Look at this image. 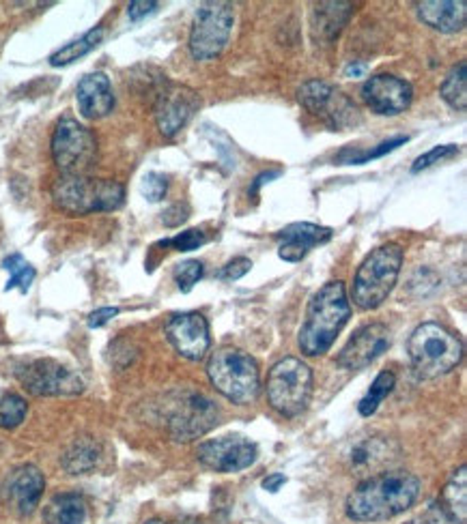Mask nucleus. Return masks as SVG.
<instances>
[{
    "label": "nucleus",
    "mask_w": 467,
    "mask_h": 524,
    "mask_svg": "<svg viewBox=\"0 0 467 524\" xmlns=\"http://www.w3.org/2000/svg\"><path fill=\"white\" fill-rule=\"evenodd\" d=\"M367 65L364 63H349L347 65V69H344V75H347V78H362L364 74H367Z\"/></svg>",
    "instance_id": "43"
},
{
    "label": "nucleus",
    "mask_w": 467,
    "mask_h": 524,
    "mask_svg": "<svg viewBox=\"0 0 467 524\" xmlns=\"http://www.w3.org/2000/svg\"><path fill=\"white\" fill-rule=\"evenodd\" d=\"M44 490V473L33 465L20 466L18 471H13L12 480H9V501H12L15 512L22 513V516H28V513L35 512Z\"/></svg>",
    "instance_id": "21"
},
{
    "label": "nucleus",
    "mask_w": 467,
    "mask_h": 524,
    "mask_svg": "<svg viewBox=\"0 0 467 524\" xmlns=\"http://www.w3.org/2000/svg\"><path fill=\"white\" fill-rule=\"evenodd\" d=\"M235 12L228 3H202L190 33V52L196 60H211L222 54L231 39Z\"/></svg>",
    "instance_id": "9"
},
{
    "label": "nucleus",
    "mask_w": 467,
    "mask_h": 524,
    "mask_svg": "<svg viewBox=\"0 0 467 524\" xmlns=\"http://www.w3.org/2000/svg\"><path fill=\"white\" fill-rule=\"evenodd\" d=\"M104 35H106V30L101 27L91 28L89 33L83 35V37L74 39V42L63 45V48L57 50V52L50 56V65H52V67H65V65L75 63V60H80L83 56L93 52V50L101 43Z\"/></svg>",
    "instance_id": "26"
},
{
    "label": "nucleus",
    "mask_w": 467,
    "mask_h": 524,
    "mask_svg": "<svg viewBox=\"0 0 467 524\" xmlns=\"http://www.w3.org/2000/svg\"><path fill=\"white\" fill-rule=\"evenodd\" d=\"M403 267V247L385 243L368 254L353 278L352 299L360 309H377L390 297Z\"/></svg>",
    "instance_id": "4"
},
{
    "label": "nucleus",
    "mask_w": 467,
    "mask_h": 524,
    "mask_svg": "<svg viewBox=\"0 0 467 524\" xmlns=\"http://www.w3.org/2000/svg\"><path fill=\"white\" fill-rule=\"evenodd\" d=\"M187 213L190 211H187L186 205H172V207L166 208L164 213H162V222H164V226L175 228L187 220Z\"/></svg>",
    "instance_id": "39"
},
{
    "label": "nucleus",
    "mask_w": 467,
    "mask_h": 524,
    "mask_svg": "<svg viewBox=\"0 0 467 524\" xmlns=\"http://www.w3.org/2000/svg\"><path fill=\"white\" fill-rule=\"evenodd\" d=\"M408 140H409L408 136H397V138L385 140V142H382V145H377L375 149H370V151L358 153V151L347 149V151L340 153L338 161L340 164H367V161H370V160H377V157H384V155H388V153H392L394 149H399V146L405 145Z\"/></svg>",
    "instance_id": "32"
},
{
    "label": "nucleus",
    "mask_w": 467,
    "mask_h": 524,
    "mask_svg": "<svg viewBox=\"0 0 467 524\" xmlns=\"http://www.w3.org/2000/svg\"><path fill=\"white\" fill-rule=\"evenodd\" d=\"M420 495V480L408 471H384L367 477L347 497V516L355 522H382L408 512Z\"/></svg>",
    "instance_id": "1"
},
{
    "label": "nucleus",
    "mask_w": 467,
    "mask_h": 524,
    "mask_svg": "<svg viewBox=\"0 0 467 524\" xmlns=\"http://www.w3.org/2000/svg\"><path fill=\"white\" fill-rule=\"evenodd\" d=\"M207 374L216 391L235 404H250L261 389L257 361L240 348L216 350L207 365Z\"/></svg>",
    "instance_id": "6"
},
{
    "label": "nucleus",
    "mask_w": 467,
    "mask_h": 524,
    "mask_svg": "<svg viewBox=\"0 0 467 524\" xmlns=\"http://www.w3.org/2000/svg\"><path fill=\"white\" fill-rule=\"evenodd\" d=\"M441 99L450 106V108L465 112L467 108V63L461 60L456 67H453L446 75L444 84H441Z\"/></svg>",
    "instance_id": "27"
},
{
    "label": "nucleus",
    "mask_w": 467,
    "mask_h": 524,
    "mask_svg": "<svg viewBox=\"0 0 467 524\" xmlns=\"http://www.w3.org/2000/svg\"><path fill=\"white\" fill-rule=\"evenodd\" d=\"M140 192L149 202L164 200L166 192H169V179H166L164 175H160V172H146V175L142 176Z\"/></svg>",
    "instance_id": "35"
},
{
    "label": "nucleus",
    "mask_w": 467,
    "mask_h": 524,
    "mask_svg": "<svg viewBox=\"0 0 467 524\" xmlns=\"http://www.w3.org/2000/svg\"><path fill=\"white\" fill-rule=\"evenodd\" d=\"M166 338L181 357L201 361L210 350V325L199 312L172 314L166 323Z\"/></svg>",
    "instance_id": "15"
},
{
    "label": "nucleus",
    "mask_w": 467,
    "mask_h": 524,
    "mask_svg": "<svg viewBox=\"0 0 467 524\" xmlns=\"http://www.w3.org/2000/svg\"><path fill=\"white\" fill-rule=\"evenodd\" d=\"M394 385H397V376H394L392 372L377 374V379H375L373 385H370L368 394L360 400V404H358L360 415L370 417V415L377 413L379 404H382V402L388 398L390 394H392Z\"/></svg>",
    "instance_id": "28"
},
{
    "label": "nucleus",
    "mask_w": 467,
    "mask_h": 524,
    "mask_svg": "<svg viewBox=\"0 0 467 524\" xmlns=\"http://www.w3.org/2000/svg\"><path fill=\"white\" fill-rule=\"evenodd\" d=\"M278 175H281V172H278V170H273V172H263V175H258V176H257V181H255V185H252V190H250V192H252V193H257V192H258V187L265 185V183H269L272 179H276Z\"/></svg>",
    "instance_id": "44"
},
{
    "label": "nucleus",
    "mask_w": 467,
    "mask_h": 524,
    "mask_svg": "<svg viewBox=\"0 0 467 524\" xmlns=\"http://www.w3.org/2000/svg\"><path fill=\"white\" fill-rule=\"evenodd\" d=\"M408 353L420 379H439L461 364L463 342L444 325L423 323L409 335Z\"/></svg>",
    "instance_id": "3"
},
{
    "label": "nucleus",
    "mask_w": 467,
    "mask_h": 524,
    "mask_svg": "<svg viewBox=\"0 0 467 524\" xmlns=\"http://www.w3.org/2000/svg\"><path fill=\"white\" fill-rule=\"evenodd\" d=\"M205 273V264L201 261H186L175 267V282L179 286L181 293H190L194 288V284H199V279Z\"/></svg>",
    "instance_id": "33"
},
{
    "label": "nucleus",
    "mask_w": 467,
    "mask_h": 524,
    "mask_svg": "<svg viewBox=\"0 0 467 524\" xmlns=\"http://www.w3.org/2000/svg\"><path fill=\"white\" fill-rule=\"evenodd\" d=\"M352 13V4L349 3H321L317 4V15H319V27L329 39L334 35H338V30L344 27V22L349 20Z\"/></svg>",
    "instance_id": "30"
},
{
    "label": "nucleus",
    "mask_w": 467,
    "mask_h": 524,
    "mask_svg": "<svg viewBox=\"0 0 467 524\" xmlns=\"http://www.w3.org/2000/svg\"><path fill=\"white\" fill-rule=\"evenodd\" d=\"M276 239L281 241L278 256L287 262H299L313 247L328 243L332 239V231L326 226H317V223L297 222L282 228Z\"/></svg>",
    "instance_id": "19"
},
{
    "label": "nucleus",
    "mask_w": 467,
    "mask_h": 524,
    "mask_svg": "<svg viewBox=\"0 0 467 524\" xmlns=\"http://www.w3.org/2000/svg\"><path fill=\"white\" fill-rule=\"evenodd\" d=\"M459 155V146L455 145H441V146H433L429 153H424V155H420L418 160L414 161V166H411V172L414 175H418V172L426 170V168L439 164V161L444 160H450V157H456Z\"/></svg>",
    "instance_id": "34"
},
{
    "label": "nucleus",
    "mask_w": 467,
    "mask_h": 524,
    "mask_svg": "<svg viewBox=\"0 0 467 524\" xmlns=\"http://www.w3.org/2000/svg\"><path fill=\"white\" fill-rule=\"evenodd\" d=\"M218 424L216 404L202 394H187L181 398L179 404H175L172 411L169 430L175 441H194L199 436L207 434L213 426Z\"/></svg>",
    "instance_id": "13"
},
{
    "label": "nucleus",
    "mask_w": 467,
    "mask_h": 524,
    "mask_svg": "<svg viewBox=\"0 0 467 524\" xmlns=\"http://www.w3.org/2000/svg\"><path fill=\"white\" fill-rule=\"evenodd\" d=\"M439 507L450 522L465 524L467 520V466H459L441 490Z\"/></svg>",
    "instance_id": "23"
},
{
    "label": "nucleus",
    "mask_w": 467,
    "mask_h": 524,
    "mask_svg": "<svg viewBox=\"0 0 467 524\" xmlns=\"http://www.w3.org/2000/svg\"><path fill=\"white\" fill-rule=\"evenodd\" d=\"M399 458V447L392 441L384 436H370L353 442L347 454V465L353 471V475H377V473L388 471Z\"/></svg>",
    "instance_id": "18"
},
{
    "label": "nucleus",
    "mask_w": 467,
    "mask_h": 524,
    "mask_svg": "<svg viewBox=\"0 0 467 524\" xmlns=\"http://www.w3.org/2000/svg\"><path fill=\"white\" fill-rule=\"evenodd\" d=\"M45 524H83L86 520V503L80 495H57L44 510Z\"/></svg>",
    "instance_id": "25"
},
{
    "label": "nucleus",
    "mask_w": 467,
    "mask_h": 524,
    "mask_svg": "<svg viewBox=\"0 0 467 524\" xmlns=\"http://www.w3.org/2000/svg\"><path fill=\"white\" fill-rule=\"evenodd\" d=\"M3 269L4 271H9V282L7 286H4V290L20 288V293H28L30 284H33V279L37 278L35 267L22 256V254H12V256L4 258Z\"/></svg>",
    "instance_id": "29"
},
{
    "label": "nucleus",
    "mask_w": 467,
    "mask_h": 524,
    "mask_svg": "<svg viewBox=\"0 0 467 524\" xmlns=\"http://www.w3.org/2000/svg\"><path fill=\"white\" fill-rule=\"evenodd\" d=\"M297 97L299 104L319 121H323L329 129L344 131L362 123L353 101L336 86L323 82V80H311V82L302 84Z\"/></svg>",
    "instance_id": "10"
},
{
    "label": "nucleus",
    "mask_w": 467,
    "mask_h": 524,
    "mask_svg": "<svg viewBox=\"0 0 467 524\" xmlns=\"http://www.w3.org/2000/svg\"><path fill=\"white\" fill-rule=\"evenodd\" d=\"M52 157L63 176H83L98 160V140L74 116H63L52 136Z\"/></svg>",
    "instance_id": "8"
},
{
    "label": "nucleus",
    "mask_w": 467,
    "mask_h": 524,
    "mask_svg": "<svg viewBox=\"0 0 467 524\" xmlns=\"http://www.w3.org/2000/svg\"><path fill=\"white\" fill-rule=\"evenodd\" d=\"M258 447L241 434L220 436V439L201 442L196 458L207 469L218 473H240L250 469L257 462Z\"/></svg>",
    "instance_id": "12"
},
{
    "label": "nucleus",
    "mask_w": 467,
    "mask_h": 524,
    "mask_svg": "<svg viewBox=\"0 0 467 524\" xmlns=\"http://www.w3.org/2000/svg\"><path fill=\"white\" fill-rule=\"evenodd\" d=\"M420 20L439 33H459L467 22L465 0H431L418 4Z\"/></svg>",
    "instance_id": "22"
},
{
    "label": "nucleus",
    "mask_w": 467,
    "mask_h": 524,
    "mask_svg": "<svg viewBox=\"0 0 467 524\" xmlns=\"http://www.w3.org/2000/svg\"><path fill=\"white\" fill-rule=\"evenodd\" d=\"M157 9V3H151V0H134V3L128 4V15L131 22H139V20L146 18L149 13H154Z\"/></svg>",
    "instance_id": "40"
},
{
    "label": "nucleus",
    "mask_w": 467,
    "mask_h": 524,
    "mask_svg": "<svg viewBox=\"0 0 467 524\" xmlns=\"http://www.w3.org/2000/svg\"><path fill=\"white\" fill-rule=\"evenodd\" d=\"M284 483H287V477H284L282 473H273V475H269L263 480V488H265L267 492H278Z\"/></svg>",
    "instance_id": "42"
},
{
    "label": "nucleus",
    "mask_w": 467,
    "mask_h": 524,
    "mask_svg": "<svg viewBox=\"0 0 467 524\" xmlns=\"http://www.w3.org/2000/svg\"><path fill=\"white\" fill-rule=\"evenodd\" d=\"M205 243H207L205 232L199 231V228H190V231L179 232L177 237H172V239H169V241H164L162 246L175 247L177 252H194V249L202 247Z\"/></svg>",
    "instance_id": "36"
},
{
    "label": "nucleus",
    "mask_w": 467,
    "mask_h": 524,
    "mask_svg": "<svg viewBox=\"0 0 467 524\" xmlns=\"http://www.w3.org/2000/svg\"><path fill=\"white\" fill-rule=\"evenodd\" d=\"M362 99L375 114L397 116L411 106L414 99V89L409 82L397 78L392 74L370 75L362 84Z\"/></svg>",
    "instance_id": "16"
},
{
    "label": "nucleus",
    "mask_w": 467,
    "mask_h": 524,
    "mask_svg": "<svg viewBox=\"0 0 467 524\" xmlns=\"http://www.w3.org/2000/svg\"><path fill=\"white\" fill-rule=\"evenodd\" d=\"M101 458V445L91 436H80L65 450L60 465L69 475H84L98 466Z\"/></svg>",
    "instance_id": "24"
},
{
    "label": "nucleus",
    "mask_w": 467,
    "mask_h": 524,
    "mask_svg": "<svg viewBox=\"0 0 467 524\" xmlns=\"http://www.w3.org/2000/svg\"><path fill=\"white\" fill-rule=\"evenodd\" d=\"M313 395V370L302 359L284 357L269 370L267 400L282 417H297Z\"/></svg>",
    "instance_id": "7"
},
{
    "label": "nucleus",
    "mask_w": 467,
    "mask_h": 524,
    "mask_svg": "<svg viewBox=\"0 0 467 524\" xmlns=\"http://www.w3.org/2000/svg\"><path fill=\"white\" fill-rule=\"evenodd\" d=\"M75 101H78V110L84 119L98 121L108 116L115 108L113 84H110L108 75L99 74V71L84 75L75 86Z\"/></svg>",
    "instance_id": "20"
},
{
    "label": "nucleus",
    "mask_w": 467,
    "mask_h": 524,
    "mask_svg": "<svg viewBox=\"0 0 467 524\" xmlns=\"http://www.w3.org/2000/svg\"><path fill=\"white\" fill-rule=\"evenodd\" d=\"M145 524H169V522H164V520H157V518H155V520H149V522H145Z\"/></svg>",
    "instance_id": "45"
},
{
    "label": "nucleus",
    "mask_w": 467,
    "mask_h": 524,
    "mask_svg": "<svg viewBox=\"0 0 467 524\" xmlns=\"http://www.w3.org/2000/svg\"><path fill=\"white\" fill-rule=\"evenodd\" d=\"M352 317V305L343 282H328L314 293L306 309V320L299 329V348L308 357H319L332 348L334 340Z\"/></svg>",
    "instance_id": "2"
},
{
    "label": "nucleus",
    "mask_w": 467,
    "mask_h": 524,
    "mask_svg": "<svg viewBox=\"0 0 467 524\" xmlns=\"http://www.w3.org/2000/svg\"><path fill=\"white\" fill-rule=\"evenodd\" d=\"M390 348V329L382 323L360 327L338 355V365L344 370H364Z\"/></svg>",
    "instance_id": "17"
},
{
    "label": "nucleus",
    "mask_w": 467,
    "mask_h": 524,
    "mask_svg": "<svg viewBox=\"0 0 467 524\" xmlns=\"http://www.w3.org/2000/svg\"><path fill=\"white\" fill-rule=\"evenodd\" d=\"M201 99L190 86L184 84H166L164 90L157 95L155 104V121L157 129L172 138V136L179 134L184 129L187 121L194 116V112L199 110Z\"/></svg>",
    "instance_id": "14"
},
{
    "label": "nucleus",
    "mask_w": 467,
    "mask_h": 524,
    "mask_svg": "<svg viewBox=\"0 0 467 524\" xmlns=\"http://www.w3.org/2000/svg\"><path fill=\"white\" fill-rule=\"evenodd\" d=\"M18 380L28 394L39 398H54V395H80L84 383L74 370L59 364L54 359H35L18 368Z\"/></svg>",
    "instance_id": "11"
},
{
    "label": "nucleus",
    "mask_w": 467,
    "mask_h": 524,
    "mask_svg": "<svg viewBox=\"0 0 467 524\" xmlns=\"http://www.w3.org/2000/svg\"><path fill=\"white\" fill-rule=\"evenodd\" d=\"M448 516L439 507V503H431L429 507H424V512L418 518H414L409 524H446Z\"/></svg>",
    "instance_id": "37"
},
{
    "label": "nucleus",
    "mask_w": 467,
    "mask_h": 524,
    "mask_svg": "<svg viewBox=\"0 0 467 524\" xmlns=\"http://www.w3.org/2000/svg\"><path fill=\"white\" fill-rule=\"evenodd\" d=\"M252 269V262L248 258H233L231 262H226V267L220 271L222 279H240L246 276Z\"/></svg>",
    "instance_id": "38"
},
{
    "label": "nucleus",
    "mask_w": 467,
    "mask_h": 524,
    "mask_svg": "<svg viewBox=\"0 0 467 524\" xmlns=\"http://www.w3.org/2000/svg\"><path fill=\"white\" fill-rule=\"evenodd\" d=\"M116 314H119V308H99L95 309L93 314H89V320H86V323H89L91 329H99L104 327V325H108Z\"/></svg>",
    "instance_id": "41"
},
{
    "label": "nucleus",
    "mask_w": 467,
    "mask_h": 524,
    "mask_svg": "<svg viewBox=\"0 0 467 524\" xmlns=\"http://www.w3.org/2000/svg\"><path fill=\"white\" fill-rule=\"evenodd\" d=\"M52 200L67 215L116 211L125 202V187L93 176H60L52 187Z\"/></svg>",
    "instance_id": "5"
},
{
    "label": "nucleus",
    "mask_w": 467,
    "mask_h": 524,
    "mask_svg": "<svg viewBox=\"0 0 467 524\" xmlns=\"http://www.w3.org/2000/svg\"><path fill=\"white\" fill-rule=\"evenodd\" d=\"M28 413V404L18 394H0V428H18Z\"/></svg>",
    "instance_id": "31"
}]
</instances>
